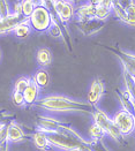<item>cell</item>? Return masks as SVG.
Segmentation results:
<instances>
[{
    "mask_svg": "<svg viewBox=\"0 0 135 151\" xmlns=\"http://www.w3.org/2000/svg\"><path fill=\"white\" fill-rule=\"evenodd\" d=\"M46 134L52 147L61 151H79L87 147H92L97 142L82 139L72 127L59 122L52 130L43 132Z\"/></svg>",
    "mask_w": 135,
    "mask_h": 151,
    "instance_id": "1",
    "label": "cell"
},
{
    "mask_svg": "<svg viewBox=\"0 0 135 151\" xmlns=\"http://www.w3.org/2000/svg\"><path fill=\"white\" fill-rule=\"evenodd\" d=\"M36 106L50 112H82L92 114L95 111V106L88 101L73 99L60 95L46 96L37 101Z\"/></svg>",
    "mask_w": 135,
    "mask_h": 151,
    "instance_id": "2",
    "label": "cell"
},
{
    "mask_svg": "<svg viewBox=\"0 0 135 151\" xmlns=\"http://www.w3.org/2000/svg\"><path fill=\"white\" fill-rule=\"evenodd\" d=\"M48 2L45 1H37V7L32 13V15L28 19L29 23L34 30L38 32L48 31L52 24V13L46 7Z\"/></svg>",
    "mask_w": 135,
    "mask_h": 151,
    "instance_id": "3",
    "label": "cell"
},
{
    "mask_svg": "<svg viewBox=\"0 0 135 151\" xmlns=\"http://www.w3.org/2000/svg\"><path fill=\"white\" fill-rule=\"evenodd\" d=\"M92 119H94V124H96L97 126L102 128V130L105 133V135H108L112 139L119 142L123 135L120 134L119 129L114 125L112 118H110L106 112H104L100 109H95V111L92 112Z\"/></svg>",
    "mask_w": 135,
    "mask_h": 151,
    "instance_id": "4",
    "label": "cell"
},
{
    "mask_svg": "<svg viewBox=\"0 0 135 151\" xmlns=\"http://www.w3.org/2000/svg\"><path fill=\"white\" fill-rule=\"evenodd\" d=\"M114 125L119 129L120 134L123 136H128L135 132V114L126 111V110H119L112 118Z\"/></svg>",
    "mask_w": 135,
    "mask_h": 151,
    "instance_id": "5",
    "label": "cell"
},
{
    "mask_svg": "<svg viewBox=\"0 0 135 151\" xmlns=\"http://www.w3.org/2000/svg\"><path fill=\"white\" fill-rule=\"evenodd\" d=\"M50 4L52 5V8L54 11V16L58 19V21L65 24L67 22H69L75 15V8H74L73 1H50Z\"/></svg>",
    "mask_w": 135,
    "mask_h": 151,
    "instance_id": "6",
    "label": "cell"
},
{
    "mask_svg": "<svg viewBox=\"0 0 135 151\" xmlns=\"http://www.w3.org/2000/svg\"><path fill=\"white\" fill-rule=\"evenodd\" d=\"M105 92V86L104 82L100 78H95L91 82V86L89 88L88 91V103L91 104L92 106H96L99 103V101L102 99L103 95Z\"/></svg>",
    "mask_w": 135,
    "mask_h": 151,
    "instance_id": "7",
    "label": "cell"
},
{
    "mask_svg": "<svg viewBox=\"0 0 135 151\" xmlns=\"http://www.w3.org/2000/svg\"><path fill=\"white\" fill-rule=\"evenodd\" d=\"M95 14H96V5L95 1H89L83 5H81L80 7H77L75 9V17L77 22H82V21H89V20H94L95 19Z\"/></svg>",
    "mask_w": 135,
    "mask_h": 151,
    "instance_id": "8",
    "label": "cell"
},
{
    "mask_svg": "<svg viewBox=\"0 0 135 151\" xmlns=\"http://www.w3.org/2000/svg\"><path fill=\"white\" fill-rule=\"evenodd\" d=\"M76 25H77V29H79L84 36H91V35L97 34L99 30L103 29L104 22L94 19V20L82 21V22H77V21H76Z\"/></svg>",
    "mask_w": 135,
    "mask_h": 151,
    "instance_id": "9",
    "label": "cell"
},
{
    "mask_svg": "<svg viewBox=\"0 0 135 151\" xmlns=\"http://www.w3.org/2000/svg\"><path fill=\"white\" fill-rule=\"evenodd\" d=\"M25 19L22 16H17L15 14H11L5 19H0V35H5L8 32H13V30L20 24Z\"/></svg>",
    "mask_w": 135,
    "mask_h": 151,
    "instance_id": "10",
    "label": "cell"
},
{
    "mask_svg": "<svg viewBox=\"0 0 135 151\" xmlns=\"http://www.w3.org/2000/svg\"><path fill=\"white\" fill-rule=\"evenodd\" d=\"M121 61L123 72L128 73L131 76L135 77V54L126 52L123 50L119 51V54H117Z\"/></svg>",
    "mask_w": 135,
    "mask_h": 151,
    "instance_id": "11",
    "label": "cell"
},
{
    "mask_svg": "<svg viewBox=\"0 0 135 151\" xmlns=\"http://www.w3.org/2000/svg\"><path fill=\"white\" fill-rule=\"evenodd\" d=\"M25 139V133L21 125H19L15 120L9 122V129H8V142L11 143H19Z\"/></svg>",
    "mask_w": 135,
    "mask_h": 151,
    "instance_id": "12",
    "label": "cell"
},
{
    "mask_svg": "<svg viewBox=\"0 0 135 151\" xmlns=\"http://www.w3.org/2000/svg\"><path fill=\"white\" fill-rule=\"evenodd\" d=\"M96 14L95 19L104 22L112 13V1H95Z\"/></svg>",
    "mask_w": 135,
    "mask_h": 151,
    "instance_id": "13",
    "label": "cell"
},
{
    "mask_svg": "<svg viewBox=\"0 0 135 151\" xmlns=\"http://www.w3.org/2000/svg\"><path fill=\"white\" fill-rule=\"evenodd\" d=\"M31 137H32V142H34L35 147H36L38 150H40V151L52 150L53 147L51 145V143H50V141L45 133H43V132H40V130H36V132L31 135Z\"/></svg>",
    "mask_w": 135,
    "mask_h": 151,
    "instance_id": "14",
    "label": "cell"
},
{
    "mask_svg": "<svg viewBox=\"0 0 135 151\" xmlns=\"http://www.w3.org/2000/svg\"><path fill=\"white\" fill-rule=\"evenodd\" d=\"M39 92L40 89L37 87L34 82L30 83V86L25 89V91L23 92V97H25V105H32L36 104L37 101H39Z\"/></svg>",
    "mask_w": 135,
    "mask_h": 151,
    "instance_id": "15",
    "label": "cell"
},
{
    "mask_svg": "<svg viewBox=\"0 0 135 151\" xmlns=\"http://www.w3.org/2000/svg\"><path fill=\"white\" fill-rule=\"evenodd\" d=\"M36 60L39 66L42 67H48L52 63V53L46 47H40L38 49L36 53Z\"/></svg>",
    "mask_w": 135,
    "mask_h": 151,
    "instance_id": "16",
    "label": "cell"
},
{
    "mask_svg": "<svg viewBox=\"0 0 135 151\" xmlns=\"http://www.w3.org/2000/svg\"><path fill=\"white\" fill-rule=\"evenodd\" d=\"M32 82L36 84L39 89H44L49 86L50 75L45 69H38L36 74L32 77Z\"/></svg>",
    "mask_w": 135,
    "mask_h": 151,
    "instance_id": "17",
    "label": "cell"
},
{
    "mask_svg": "<svg viewBox=\"0 0 135 151\" xmlns=\"http://www.w3.org/2000/svg\"><path fill=\"white\" fill-rule=\"evenodd\" d=\"M123 5L127 15L125 24L135 27V1H123Z\"/></svg>",
    "mask_w": 135,
    "mask_h": 151,
    "instance_id": "18",
    "label": "cell"
},
{
    "mask_svg": "<svg viewBox=\"0 0 135 151\" xmlns=\"http://www.w3.org/2000/svg\"><path fill=\"white\" fill-rule=\"evenodd\" d=\"M31 30H32V28H31V25L29 23V21L25 20V21H22L20 24L13 30V34L17 38H27L30 36Z\"/></svg>",
    "mask_w": 135,
    "mask_h": 151,
    "instance_id": "19",
    "label": "cell"
},
{
    "mask_svg": "<svg viewBox=\"0 0 135 151\" xmlns=\"http://www.w3.org/2000/svg\"><path fill=\"white\" fill-rule=\"evenodd\" d=\"M53 19H52V24L50 27V29L48 30L50 35L53 38H62L64 36V32H62V28L60 22L58 21V19L54 16V14H52Z\"/></svg>",
    "mask_w": 135,
    "mask_h": 151,
    "instance_id": "20",
    "label": "cell"
},
{
    "mask_svg": "<svg viewBox=\"0 0 135 151\" xmlns=\"http://www.w3.org/2000/svg\"><path fill=\"white\" fill-rule=\"evenodd\" d=\"M37 7V1H31V0H25L21 1V8H22V16L25 20H28Z\"/></svg>",
    "mask_w": 135,
    "mask_h": 151,
    "instance_id": "21",
    "label": "cell"
},
{
    "mask_svg": "<svg viewBox=\"0 0 135 151\" xmlns=\"http://www.w3.org/2000/svg\"><path fill=\"white\" fill-rule=\"evenodd\" d=\"M31 82H32V78H30L28 76H21V77H19L15 81V83H14V91H17V92L23 93L25 91V89L30 86Z\"/></svg>",
    "mask_w": 135,
    "mask_h": 151,
    "instance_id": "22",
    "label": "cell"
},
{
    "mask_svg": "<svg viewBox=\"0 0 135 151\" xmlns=\"http://www.w3.org/2000/svg\"><path fill=\"white\" fill-rule=\"evenodd\" d=\"M89 135H90V137H91V141H94V142H99V141H102L104 136H106L105 135V133L102 130V128L99 126H97L96 124H91V126L89 127Z\"/></svg>",
    "mask_w": 135,
    "mask_h": 151,
    "instance_id": "23",
    "label": "cell"
},
{
    "mask_svg": "<svg viewBox=\"0 0 135 151\" xmlns=\"http://www.w3.org/2000/svg\"><path fill=\"white\" fill-rule=\"evenodd\" d=\"M12 101L13 104L17 107H22L25 105V97H23V93L21 92H17V91H13L12 93Z\"/></svg>",
    "mask_w": 135,
    "mask_h": 151,
    "instance_id": "24",
    "label": "cell"
},
{
    "mask_svg": "<svg viewBox=\"0 0 135 151\" xmlns=\"http://www.w3.org/2000/svg\"><path fill=\"white\" fill-rule=\"evenodd\" d=\"M12 14L11 12V6L8 1H0V19H5Z\"/></svg>",
    "mask_w": 135,
    "mask_h": 151,
    "instance_id": "25",
    "label": "cell"
},
{
    "mask_svg": "<svg viewBox=\"0 0 135 151\" xmlns=\"http://www.w3.org/2000/svg\"><path fill=\"white\" fill-rule=\"evenodd\" d=\"M8 129H9V122L0 125V144L8 142Z\"/></svg>",
    "mask_w": 135,
    "mask_h": 151,
    "instance_id": "26",
    "label": "cell"
},
{
    "mask_svg": "<svg viewBox=\"0 0 135 151\" xmlns=\"http://www.w3.org/2000/svg\"><path fill=\"white\" fill-rule=\"evenodd\" d=\"M13 115L11 113H7V112H0V125L2 124H8L11 122L13 119H11Z\"/></svg>",
    "mask_w": 135,
    "mask_h": 151,
    "instance_id": "27",
    "label": "cell"
},
{
    "mask_svg": "<svg viewBox=\"0 0 135 151\" xmlns=\"http://www.w3.org/2000/svg\"><path fill=\"white\" fill-rule=\"evenodd\" d=\"M13 14L17 16H22V8H21V1H15L13 4ZM23 17V16H22Z\"/></svg>",
    "mask_w": 135,
    "mask_h": 151,
    "instance_id": "28",
    "label": "cell"
},
{
    "mask_svg": "<svg viewBox=\"0 0 135 151\" xmlns=\"http://www.w3.org/2000/svg\"><path fill=\"white\" fill-rule=\"evenodd\" d=\"M8 143H9V142H6V143H2V144H0V151H9Z\"/></svg>",
    "mask_w": 135,
    "mask_h": 151,
    "instance_id": "29",
    "label": "cell"
},
{
    "mask_svg": "<svg viewBox=\"0 0 135 151\" xmlns=\"http://www.w3.org/2000/svg\"><path fill=\"white\" fill-rule=\"evenodd\" d=\"M0 60H1V51H0Z\"/></svg>",
    "mask_w": 135,
    "mask_h": 151,
    "instance_id": "30",
    "label": "cell"
}]
</instances>
